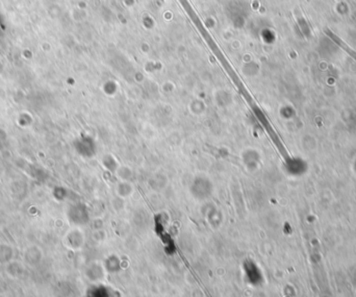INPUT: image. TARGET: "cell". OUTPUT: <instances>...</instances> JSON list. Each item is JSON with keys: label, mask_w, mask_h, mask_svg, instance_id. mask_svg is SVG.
<instances>
[{"label": "cell", "mask_w": 356, "mask_h": 297, "mask_svg": "<svg viewBox=\"0 0 356 297\" xmlns=\"http://www.w3.org/2000/svg\"><path fill=\"white\" fill-rule=\"evenodd\" d=\"M326 34L328 35V37L331 39V40H333L334 42H336V43L340 46V47H342V48H344V50H346L352 57H354L355 60H356V53L350 48V47H348L345 43H344V42L339 38V37H337L336 35H334L332 32H330L329 29H327L326 31Z\"/></svg>", "instance_id": "6da1fadb"}]
</instances>
